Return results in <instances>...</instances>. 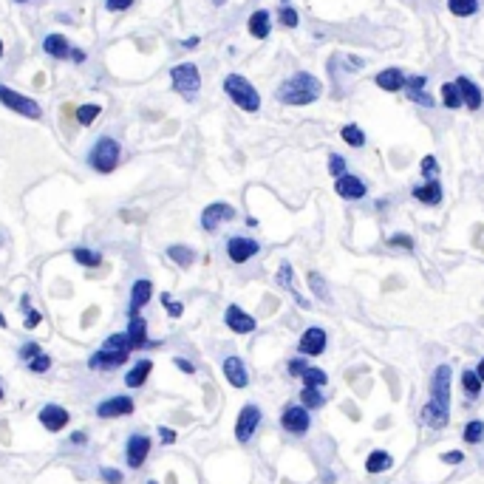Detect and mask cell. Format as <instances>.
Listing matches in <instances>:
<instances>
[{
  "label": "cell",
  "instance_id": "58",
  "mask_svg": "<svg viewBox=\"0 0 484 484\" xmlns=\"http://www.w3.org/2000/svg\"><path fill=\"white\" fill-rule=\"evenodd\" d=\"M476 374H478V380H484V360L478 363V371H476Z\"/></svg>",
  "mask_w": 484,
  "mask_h": 484
},
{
  "label": "cell",
  "instance_id": "31",
  "mask_svg": "<svg viewBox=\"0 0 484 484\" xmlns=\"http://www.w3.org/2000/svg\"><path fill=\"white\" fill-rule=\"evenodd\" d=\"M366 467H368L371 473H382V470H388V467H391V456H388L385 450H377V453H371V456H368Z\"/></svg>",
  "mask_w": 484,
  "mask_h": 484
},
{
  "label": "cell",
  "instance_id": "60",
  "mask_svg": "<svg viewBox=\"0 0 484 484\" xmlns=\"http://www.w3.org/2000/svg\"><path fill=\"white\" fill-rule=\"evenodd\" d=\"M213 4H216V6H224V4H227V0H213Z\"/></svg>",
  "mask_w": 484,
  "mask_h": 484
},
{
  "label": "cell",
  "instance_id": "16",
  "mask_svg": "<svg viewBox=\"0 0 484 484\" xmlns=\"http://www.w3.org/2000/svg\"><path fill=\"white\" fill-rule=\"evenodd\" d=\"M97 413L102 420H111V417H127V413H133V399L130 396H113L108 402H102L97 408Z\"/></svg>",
  "mask_w": 484,
  "mask_h": 484
},
{
  "label": "cell",
  "instance_id": "9",
  "mask_svg": "<svg viewBox=\"0 0 484 484\" xmlns=\"http://www.w3.org/2000/svg\"><path fill=\"white\" fill-rule=\"evenodd\" d=\"M230 219H235V210L230 204H224V201H216V204H210V207H204V213H201V227L207 230V233H213V230H219L224 221H230Z\"/></svg>",
  "mask_w": 484,
  "mask_h": 484
},
{
  "label": "cell",
  "instance_id": "49",
  "mask_svg": "<svg viewBox=\"0 0 484 484\" xmlns=\"http://www.w3.org/2000/svg\"><path fill=\"white\" fill-rule=\"evenodd\" d=\"M391 247H405V249H413V241H410V235H394L391 241H388Z\"/></svg>",
  "mask_w": 484,
  "mask_h": 484
},
{
  "label": "cell",
  "instance_id": "47",
  "mask_svg": "<svg viewBox=\"0 0 484 484\" xmlns=\"http://www.w3.org/2000/svg\"><path fill=\"white\" fill-rule=\"evenodd\" d=\"M105 6H108L111 12H125V9L133 6V0H105Z\"/></svg>",
  "mask_w": 484,
  "mask_h": 484
},
{
  "label": "cell",
  "instance_id": "1",
  "mask_svg": "<svg viewBox=\"0 0 484 484\" xmlns=\"http://www.w3.org/2000/svg\"><path fill=\"white\" fill-rule=\"evenodd\" d=\"M323 94V83L309 74V71H295L292 77H286L281 85H278V102L284 105H312L317 102Z\"/></svg>",
  "mask_w": 484,
  "mask_h": 484
},
{
  "label": "cell",
  "instance_id": "23",
  "mask_svg": "<svg viewBox=\"0 0 484 484\" xmlns=\"http://www.w3.org/2000/svg\"><path fill=\"white\" fill-rule=\"evenodd\" d=\"M151 295H153V284L151 281H136L133 289H130V314L139 312L151 300Z\"/></svg>",
  "mask_w": 484,
  "mask_h": 484
},
{
  "label": "cell",
  "instance_id": "40",
  "mask_svg": "<svg viewBox=\"0 0 484 484\" xmlns=\"http://www.w3.org/2000/svg\"><path fill=\"white\" fill-rule=\"evenodd\" d=\"M300 396H303V405H306V408H320V405H323V396H320L317 388H309V385H306Z\"/></svg>",
  "mask_w": 484,
  "mask_h": 484
},
{
  "label": "cell",
  "instance_id": "36",
  "mask_svg": "<svg viewBox=\"0 0 484 484\" xmlns=\"http://www.w3.org/2000/svg\"><path fill=\"white\" fill-rule=\"evenodd\" d=\"M300 377H303V382H306L309 388H320V385H326V374H323L320 368H306Z\"/></svg>",
  "mask_w": 484,
  "mask_h": 484
},
{
  "label": "cell",
  "instance_id": "18",
  "mask_svg": "<svg viewBox=\"0 0 484 484\" xmlns=\"http://www.w3.org/2000/svg\"><path fill=\"white\" fill-rule=\"evenodd\" d=\"M410 195L417 198L420 204H428V207H436L439 201H442V184L436 181V179H428L425 184H417L410 190Z\"/></svg>",
  "mask_w": 484,
  "mask_h": 484
},
{
  "label": "cell",
  "instance_id": "28",
  "mask_svg": "<svg viewBox=\"0 0 484 484\" xmlns=\"http://www.w3.org/2000/svg\"><path fill=\"white\" fill-rule=\"evenodd\" d=\"M439 91H442V105H445V108H450V111L464 108V102H462V94H459L456 83H445Z\"/></svg>",
  "mask_w": 484,
  "mask_h": 484
},
{
  "label": "cell",
  "instance_id": "10",
  "mask_svg": "<svg viewBox=\"0 0 484 484\" xmlns=\"http://www.w3.org/2000/svg\"><path fill=\"white\" fill-rule=\"evenodd\" d=\"M258 249H261V244L252 241V238H244V235H235V238L227 241V255H230L233 263H247L249 258L258 255Z\"/></svg>",
  "mask_w": 484,
  "mask_h": 484
},
{
  "label": "cell",
  "instance_id": "4",
  "mask_svg": "<svg viewBox=\"0 0 484 484\" xmlns=\"http://www.w3.org/2000/svg\"><path fill=\"white\" fill-rule=\"evenodd\" d=\"M130 354V343H127V334H113L105 340L102 349L91 357V366L94 368H116L127 360Z\"/></svg>",
  "mask_w": 484,
  "mask_h": 484
},
{
  "label": "cell",
  "instance_id": "42",
  "mask_svg": "<svg viewBox=\"0 0 484 484\" xmlns=\"http://www.w3.org/2000/svg\"><path fill=\"white\" fill-rule=\"evenodd\" d=\"M29 368H32L34 374H43V371H48V368H51V360H48L43 352H40L37 357H32V360H29Z\"/></svg>",
  "mask_w": 484,
  "mask_h": 484
},
{
  "label": "cell",
  "instance_id": "8",
  "mask_svg": "<svg viewBox=\"0 0 484 484\" xmlns=\"http://www.w3.org/2000/svg\"><path fill=\"white\" fill-rule=\"evenodd\" d=\"M334 193L345 201H360V198L368 195V184L354 173H343V176L334 179Z\"/></svg>",
  "mask_w": 484,
  "mask_h": 484
},
{
  "label": "cell",
  "instance_id": "15",
  "mask_svg": "<svg viewBox=\"0 0 484 484\" xmlns=\"http://www.w3.org/2000/svg\"><path fill=\"white\" fill-rule=\"evenodd\" d=\"M148 453H151V439L148 436H130V442H127V464L136 470V467H142L145 464V459H148Z\"/></svg>",
  "mask_w": 484,
  "mask_h": 484
},
{
  "label": "cell",
  "instance_id": "6",
  "mask_svg": "<svg viewBox=\"0 0 484 484\" xmlns=\"http://www.w3.org/2000/svg\"><path fill=\"white\" fill-rule=\"evenodd\" d=\"M119 153H122V148H119V142L113 139V136H102V139L94 145L88 162L97 173H113V167L119 165Z\"/></svg>",
  "mask_w": 484,
  "mask_h": 484
},
{
  "label": "cell",
  "instance_id": "43",
  "mask_svg": "<svg viewBox=\"0 0 484 484\" xmlns=\"http://www.w3.org/2000/svg\"><path fill=\"white\" fill-rule=\"evenodd\" d=\"M481 434H484V425H481L478 420H473V422L464 428V442H478Z\"/></svg>",
  "mask_w": 484,
  "mask_h": 484
},
{
  "label": "cell",
  "instance_id": "46",
  "mask_svg": "<svg viewBox=\"0 0 484 484\" xmlns=\"http://www.w3.org/2000/svg\"><path fill=\"white\" fill-rule=\"evenodd\" d=\"M278 281H281V286L292 289V266H289V263H284V266H281V272H278Z\"/></svg>",
  "mask_w": 484,
  "mask_h": 484
},
{
  "label": "cell",
  "instance_id": "63",
  "mask_svg": "<svg viewBox=\"0 0 484 484\" xmlns=\"http://www.w3.org/2000/svg\"><path fill=\"white\" fill-rule=\"evenodd\" d=\"M18 4H29V0H18Z\"/></svg>",
  "mask_w": 484,
  "mask_h": 484
},
{
  "label": "cell",
  "instance_id": "39",
  "mask_svg": "<svg viewBox=\"0 0 484 484\" xmlns=\"http://www.w3.org/2000/svg\"><path fill=\"white\" fill-rule=\"evenodd\" d=\"M420 173H422L425 179H436V176H439V162H436V156H425Z\"/></svg>",
  "mask_w": 484,
  "mask_h": 484
},
{
  "label": "cell",
  "instance_id": "14",
  "mask_svg": "<svg viewBox=\"0 0 484 484\" xmlns=\"http://www.w3.org/2000/svg\"><path fill=\"white\" fill-rule=\"evenodd\" d=\"M374 83H377V88H380V91H385V94L405 91V71H402V68H396V65L382 68V71L374 77Z\"/></svg>",
  "mask_w": 484,
  "mask_h": 484
},
{
  "label": "cell",
  "instance_id": "51",
  "mask_svg": "<svg viewBox=\"0 0 484 484\" xmlns=\"http://www.w3.org/2000/svg\"><path fill=\"white\" fill-rule=\"evenodd\" d=\"M289 371H292V374H298V377H300V374H303V371H306V363H303V360H292V363H289Z\"/></svg>",
  "mask_w": 484,
  "mask_h": 484
},
{
  "label": "cell",
  "instance_id": "27",
  "mask_svg": "<svg viewBox=\"0 0 484 484\" xmlns=\"http://www.w3.org/2000/svg\"><path fill=\"white\" fill-rule=\"evenodd\" d=\"M448 12L453 18H473L478 12V0H448Z\"/></svg>",
  "mask_w": 484,
  "mask_h": 484
},
{
  "label": "cell",
  "instance_id": "57",
  "mask_svg": "<svg viewBox=\"0 0 484 484\" xmlns=\"http://www.w3.org/2000/svg\"><path fill=\"white\" fill-rule=\"evenodd\" d=\"M71 439H74V445H83V442H85V434H80V431H77Z\"/></svg>",
  "mask_w": 484,
  "mask_h": 484
},
{
  "label": "cell",
  "instance_id": "64",
  "mask_svg": "<svg viewBox=\"0 0 484 484\" xmlns=\"http://www.w3.org/2000/svg\"><path fill=\"white\" fill-rule=\"evenodd\" d=\"M151 484H156V481H151Z\"/></svg>",
  "mask_w": 484,
  "mask_h": 484
},
{
  "label": "cell",
  "instance_id": "62",
  "mask_svg": "<svg viewBox=\"0 0 484 484\" xmlns=\"http://www.w3.org/2000/svg\"><path fill=\"white\" fill-rule=\"evenodd\" d=\"M0 396H4V385H0Z\"/></svg>",
  "mask_w": 484,
  "mask_h": 484
},
{
  "label": "cell",
  "instance_id": "37",
  "mask_svg": "<svg viewBox=\"0 0 484 484\" xmlns=\"http://www.w3.org/2000/svg\"><path fill=\"white\" fill-rule=\"evenodd\" d=\"M102 113V108L99 105H83L80 111H77V119H80V125H91L97 116Z\"/></svg>",
  "mask_w": 484,
  "mask_h": 484
},
{
  "label": "cell",
  "instance_id": "30",
  "mask_svg": "<svg viewBox=\"0 0 484 484\" xmlns=\"http://www.w3.org/2000/svg\"><path fill=\"white\" fill-rule=\"evenodd\" d=\"M167 255H170V258H173L179 266H184V269H187V266H193V261H195V252H193L190 247H181V244H173V247L167 249Z\"/></svg>",
  "mask_w": 484,
  "mask_h": 484
},
{
  "label": "cell",
  "instance_id": "53",
  "mask_svg": "<svg viewBox=\"0 0 484 484\" xmlns=\"http://www.w3.org/2000/svg\"><path fill=\"white\" fill-rule=\"evenodd\" d=\"M37 323H40V312H29V320H26V326H29V329H34Z\"/></svg>",
  "mask_w": 484,
  "mask_h": 484
},
{
  "label": "cell",
  "instance_id": "29",
  "mask_svg": "<svg viewBox=\"0 0 484 484\" xmlns=\"http://www.w3.org/2000/svg\"><path fill=\"white\" fill-rule=\"evenodd\" d=\"M340 136H343V142L352 145V148H363V145H366V133H363L360 125H343Z\"/></svg>",
  "mask_w": 484,
  "mask_h": 484
},
{
  "label": "cell",
  "instance_id": "12",
  "mask_svg": "<svg viewBox=\"0 0 484 484\" xmlns=\"http://www.w3.org/2000/svg\"><path fill=\"white\" fill-rule=\"evenodd\" d=\"M258 422H261V410H258L255 405H247V408L238 413V425H235L238 442H249L252 434H255V428H258Z\"/></svg>",
  "mask_w": 484,
  "mask_h": 484
},
{
  "label": "cell",
  "instance_id": "34",
  "mask_svg": "<svg viewBox=\"0 0 484 484\" xmlns=\"http://www.w3.org/2000/svg\"><path fill=\"white\" fill-rule=\"evenodd\" d=\"M278 20H281V26H286V29H295V26L300 23V15H298V9H292V6H281V12H278Z\"/></svg>",
  "mask_w": 484,
  "mask_h": 484
},
{
  "label": "cell",
  "instance_id": "55",
  "mask_svg": "<svg viewBox=\"0 0 484 484\" xmlns=\"http://www.w3.org/2000/svg\"><path fill=\"white\" fill-rule=\"evenodd\" d=\"M71 57H74V62H83V60H85V51H80V48H71Z\"/></svg>",
  "mask_w": 484,
  "mask_h": 484
},
{
  "label": "cell",
  "instance_id": "45",
  "mask_svg": "<svg viewBox=\"0 0 484 484\" xmlns=\"http://www.w3.org/2000/svg\"><path fill=\"white\" fill-rule=\"evenodd\" d=\"M40 354V345L37 343H29V345H23V349H20V360L23 363H29L32 357H37Z\"/></svg>",
  "mask_w": 484,
  "mask_h": 484
},
{
  "label": "cell",
  "instance_id": "48",
  "mask_svg": "<svg viewBox=\"0 0 484 484\" xmlns=\"http://www.w3.org/2000/svg\"><path fill=\"white\" fill-rule=\"evenodd\" d=\"M162 300H165V306H167V314H170V317H179V314H181V303L170 300V295H162Z\"/></svg>",
  "mask_w": 484,
  "mask_h": 484
},
{
  "label": "cell",
  "instance_id": "17",
  "mask_svg": "<svg viewBox=\"0 0 484 484\" xmlns=\"http://www.w3.org/2000/svg\"><path fill=\"white\" fill-rule=\"evenodd\" d=\"M40 422L46 425V431L57 434V431H62V428L68 425V410L60 408V405H46V408L40 410Z\"/></svg>",
  "mask_w": 484,
  "mask_h": 484
},
{
  "label": "cell",
  "instance_id": "11",
  "mask_svg": "<svg viewBox=\"0 0 484 484\" xmlns=\"http://www.w3.org/2000/svg\"><path fill=\"white\" fill-rule=\"evenodd\" d=\"M281 425H284V431H289V434H295V436L306 434V431H309V410L300 408V405L286 408L284 417H281Z\"/></svg>",
  "mask_w": 484,
  "mask_h": 484
},
{
  "label": "cell",
  "instance_id": "20",
  "mask_svg": "<svg viewBox=\"0 0 484 484\" xmlns=\"http://www.w3.org/2000/svg\"><path fill=\"white\" fill-rule=\"evenodd\" d=\"M247 29H249V34H252L255 40H266L269 32H272V15H269L266 9L252 12L249 20H247Z\"/></svg>",
  "mask_w": 484,
  "mask_h": 484
},
{
  "label": "cell",
  "instance_id": "41",
  "mask_svg": "<svg viewBox=\"0 0 484 484\" xmlns=\"http://www.w3.org/2000/svg\"><path fill=\"white\" fill-rule=\"evenodd\" d=\"M329 173H331L334 179L343 176V173H349V170H345V159L337 156V153H331V156H329Z\"/></svg>",
  "mask_w": 484,
  "mask_h": 484
},
{
  "label": "cell",
  "instance_id": "59",
  "mask_svg": "<svg viewBox=\"0 0 484 484\" xmlns=\"http://www.w3.org/2000/svg\"><path fill=\"white\" fill-rule=\"evenodd\" d=\"M0 329H6V317L4 314H0Z\"/></svg>",
  "mask_w": 484,
  "mask_h": 484
},
{
  "label": "cell",
  "instance_id": "35",
  "mask_svg": "<svg viewBox=\"0 0 484 484\" xmlns=\"http://www.w3.org/2000/svg\"><path fill=\"white\" fill-rule=\"evenodd\" d=\"M74 261H80L83 266H99V255L97 252H91V249H85V247H77L74 249Z\"/></svg>",
  "mask_w": 484,
  "mask_h": 484
},
{
  "label": "cell",
  "instance_id": "19",
  "mask_svg": "<svg viewBox=\"0 0 484 484\" xmlns=\"http://www.w3.org/2000/svg\"><path fill=\"white\" fill-rule=\"evenodd\" d=\"M323 349H326V331L317 329V326L306 329V334L300 337V352L309 354V357H314V354H320Z\"/></svg>",
  "mask_w": 484,
  "mask_h": 484
},
{
  "label": "cell",
  "instance_id": "56",
  "mask_svg": "<svg viewBox=\"0 0 484 484\" xmlns=\"http://www.w3.org/2000/svg\"><path fill=\"white\" fill-rule=\"evenodd\" d=\"M445 462H462V453L450 450V453H445Z\"/></svg>",
  "mask_w": 484,
  "mask_h": 484
},
{
  "label": "cell",
  "instance_id": "22",
  "mask_svg": "<svg viewBox=\"0 0 484 484\" xmlns=\"http://www.w3.org/2000/svg\"><path fill=\"white\" fill-rule=\"evenodd\" d=\"M224 320H227V326H230L233 331H238V334H247V331L255 329V320H252L244 309H238V306H230L227 314H224Z\"/></svg>",
  "mask_w": 484,
  "mask_h": 484
},
{
  "label": "cell",
  "instance_id": "54",
  "mask_svg": "<svg viewBox=\"0 0 484 484\" xmlns=\"http://www.w3.org/2000/svg\"><path fill=\"white\" fill-rule=\"evenodd\" d=\"M176 366H179L181 371H187V374H193V371H195V368H193V366H190L187 360H181V357H176Z\"/></svg>",
  "mask_w": 484,
  "mask_h": 484
},
{
  "label": "cell",
  "instance_id": "5",
  "mask_svg": "<svg viewBox=\"0 0 484 484\" xmlns=\"http://www.w3.org/2000/svg\"><path fill=\"white\" fill-rule=\"evenodd\" d=\"M170 83H173V91L181 94L184 99H195V94L201 91V74L193 62H181L170 68Z\"/></svg>",
  "mask_w": 484,
  "mask_h": 484
},
{
  "label": "cell",
  "instance_id": "26",
  "mask_svg": "<svg viewBox=\"0 0 484 484\" xmlns=\"http://www.w3.org/2000/svg\"><path fill=\"white\" fill-rule=\"evenodd\" d=\"M151 371H153V363H151V360H139V363L130 368V374L125 377V382H127L130 388H139V385H145V380H148Z\"/></svg>",
  "mask_w": 484,
  "mask_h": 484
},
{
  "label": "cell",
  "instance_id": "3",
  "mask_svg": "<svg viewBox=\"0 0 484 484\" xmlns=\"http://www.w3.org/2000/svg\"><path fill=\"white\" fill-rule=\"evenodd\" d=\"M224 91H227V97H230L241 111H247V113L261 111V94L255 91V85H252L247 77L230 74V77L224 80Z\"/></svg>",
  "mask_w": 484,
  "mask_h": 484
},
{
  "label": "cell",
  "instance_id": "7",
  "mask_svg": "<svg viewBox=\"0 0 484 484\" xmlns=\"http://www.w3.org/2000/svg\"><path fill=\"white\" fill-rule=\"evenodd\" d=\"M0 102H4L6 108H12L15 113H23V116H29V119H40V105H37L34 99H29V97L12 91L9 85H0Z\"/></svg>",
  "mask_w": 484,
  "mask_h": 484
},
{
  "label": "cell",
  "instance_id": "13",
  "mask_svg": "<svg viewBox=\"0 0 484 484\" xmlns=\"http://www.w3.org/2000/svg\"><path fill=\"white\" fill-rule=\"evenodd\" d=\"M456 88H459L462 102H464V108H467V111H478V108L484 105V94H481V88H478V85H476L470 77L459 74V77H456Z\"/></svg>",
  "mask_w": 484,
  "mask_h": 484
},
{
  "label": "cell",
  "instance_id": "61",
  "mask_svg": "<svg viewBox=\"0 0 484 484\" xmlns=\"http://www.w3.org/2000/svg\"><path fill=\"white\" fill-rule=\"evenodd\" d=\"M0 57H4V40H0Z\"/></svg>",
  "mask_w": 484,
  "mask_h": 484
},
{
  "label": "cell",
  "instance_id": "24",
  "mask_svg": "<svg viewBox=\"0 0 484 484\" xmlns=\"http://www.w3.org/2000/svg\"><path fill=\"white\" fill-rule=\"evenodd\" d=\"M224 374H227V380H230L235 388H244V385L249 382L247 368H244V363H241L238 357H227V360H224Z\"/></svg>",
  "mask_w": 484,
  "mask_h": 484
},
{
  "label": "cell",
  "instance_id": "50",
  "mask_svg": "<svg viewBox=\"0 0 484 484\" xmlns=\"http://www.w3.org/2000/svg\"><path fill=\"white\" fill-rule=\"evenodd\" d=\"M102 478H105V481H111V484H119V481H122V473H119V470L105 467V470H102Z\"/></svg>",
  "mask_w": 484,
  "mask_h": 484
},
{
  "label": "cell",
  "instance_id": "38",
  "mask_svg": "<svg viewBox=\"0 0 484 484\" xmlns=\"http://www.w3.org/2000/svg\"><path fill=\"white\" fill-rule=\"evenodd\" d=\"M309 286H312V292L320 298V300H329V292H326V284H323V278H320V275L317 272H312L309 275Z\"/></svg>",
  "mask_w": 484,
  "mask_h": 484
},
{
  "label": "cell",
  "instance_id": "2",
  "mask_svg": "<svg viewBox=\"0 0 484 484\" xmlns=\"http://www.w3.org/2000/svg\"><path fill=\"white\" fill-rule=\"evenodd\" d=\"M448 399H450V368L442 366L434 374V399L422 410V417L431 428H442L448 422Z\"/></svg>",
  "mask_w": 484,
  "mask_h": 484
},
{
  "label": "cell",
  "instance_id": "25",
  "mask_svg": "<svg viewBox=\"0 0 484 484\" xmlns=\"http://www.w3.org/2000/svg\"><path fill=\"white\" fill-rule=\"evenodd\" d=\"M43 48H46V54H51L57 60H65L68 54H71V43H68L62 34H48L43 40Z\"/></svg>",
  "mask_w": 484,
  "mask_h": 484
},
{
  "label": "cell",
  "instance_id": "21",
  "mask_svg": "<svg viewBox=\"0 0 484 484\" xmlns=\"http://www.w3.org/2000/svg\"><path fill=\"white\" fill-rule=\"evenodd\" d=\"M127 343H130V352L142 349V345L148 343V326L139 314H130V326H127Z\"/></svg>",
  "mask_w": 484,
  "mask_h": 484
},
{
  "label": "cell",
  "instance_id": "44",
  "mask_svg": "<svg viewBox=\"0 0 484 484\" xmlns=\"http://www.w3.org/2000/svg\"><path fill=\"white\" fill-rule=\"evenodd\" d=\"M408 99H410V102H420V105H425V108H434V97H428L425 91H413V94H408Z\"/></svg>",
  "mask_w": 484,
  "mask_h": 484
},
{
  "label": "cell",
  "instance_id": "52",
  "mask_svg": "<svg viewBox=\"0 0 484 484\" xmlns=\"http://www.w3.org/2000/svg\"><path fill=\"white\" fill-rule=\"evenodd\" d=\"M159 436H162V439H165L167 445H170V442H176V434H173L170 428H162V431H159Z\"/></svg>",
  "mask_w": 484,
  "mask_h": 484
},
{
  "label": "cell",
  "instance_id": "32",
  "mask_svg": "<svg viewBox=\"0 0 484 484\" xmlns=\"http://www.w3.org/2000/svg\"><path fill=\"white\" fill-rule=\"evenodd\" d=\"M462 388H464L470 396H478V391H481L478 374H476V371H464V374H462Z\"/></svg>",
  "mask_w": 484,
  "mask_h": 484
},
{
  "label": "cell",
  "instance_id": "33",
  "mask_svg": "<svg viewBox=\"0 0 484 484\" xmlns=\"http://www.w3.org/2000/svg\"><path fill=\"white\" fill-rule=\"evenodd\" d=\"M425 85H428V77L425 74H405V94L425 91Z\"/></svg>",
  "mask_w": 484,
  "mask_h": 484
}]
</instances>
